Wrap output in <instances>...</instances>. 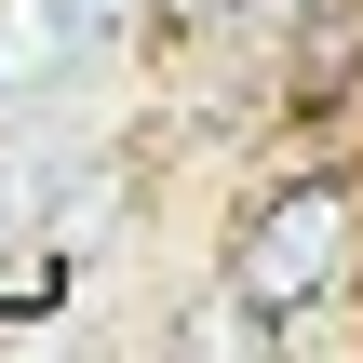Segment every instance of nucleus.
I'll return each mask as SVG.
<instances>
[{"label":"nucleus","mask_w":363,"mask_h":363,"mask_svg":"<svg viewBox=\"0 0 363 363\" xmlns=\"http://www.w3.org/2000/svg\"><path fill=\"white\" fill-rule=\"evenodd\" d=\"M350 283H363V175L350 162H296V175L242 189V216H229V242H216V296H242V310L283 337V323H310L323 296H350Z\"/></svg>","instance_id":"obj_1"}]
</instances>
